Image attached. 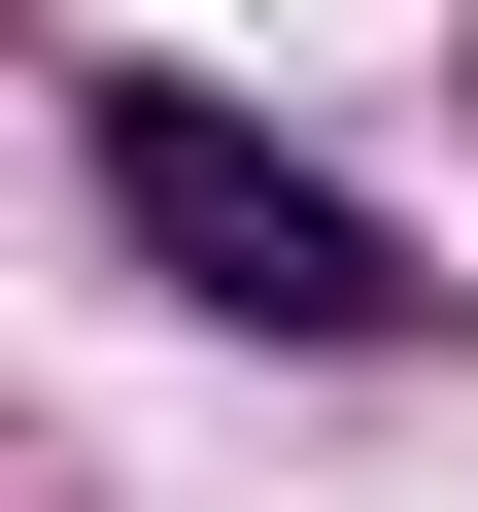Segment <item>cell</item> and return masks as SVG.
Returning a JSON list of instances; mask_svg holds the SVG:
<instances>
[{"label":"cell","mask_w":478,"mask_h":512,"mask_svg":"<svg viewBox=\"0 0 478 512\" xmlns=\"http://www.w3.org/2000/svg\"><path fill=\"white\" fill-rule=\"evenodd\" d=\"M103 205H137V274L239 308V342H444V274H410L308 137H239L205 69H103Z\"/></svg>","instance_id":"6da1fadb"}]
</instances>
